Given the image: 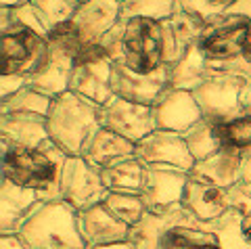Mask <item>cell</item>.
Masks as SVG:
<instances>
[{"instance_id": "obj_16", "label": "cell", "mask_w": 251, "mask_h": 249, "mask_svg": "<svg viewBox=\"0 0 251 249\" xmlns=\"http://www.w3.org/2000/svg\"><path fill=\"white\" fill-rule=\"evenodd\" d=\"M44 203L36 191L11 180H0V235H19L29 216Z\"/></svg>"}, {"instance_id": "obj_13", "label": "cell", "mask_w": 251, "mask_h": 249, "mask_svg": "<svg viewBox=\"0 0 251 249\" xmlns=\"http://www.w3.org/2000/svg\"><path fill=\"white\" fill-rule=\"evenodd\" d=\"M100 128H107L138 145L145 136L157 130L153 109L147 105H136L124 99H111L100 107Z\"/></svg>"}, {"instance_id": "obj_29", "label": "cell", "mask_w": 251, "mask_h": 249, "mask_svg": "<svg viewBox=\"0 0 251 249\" xmlns=\"http://www.w3.org/2000/svg\"><path fill=\"white\" fill-rule=\"evenodd\" d=\"M103 205L111 212L117 220L128 224L130 228L138 226L145 220L147 205L140 195H124V193H109L107 199L103 201Z\"/></svg>"}, {"instance_id": "obj_35", "label": "cell", "mask_w": 251, "mask_h": 249, "mask_svg": "<svg viewBox=\"0 0 251 249\" xmlns=\"http://www.w3.org/2000/svg\"><path fill=\"white\" fill-rule=\"evenodd\" d=\"M25 86H27V80L21 75H0V100L11 99Z\"/></svg>"}, {"instance_id": "obj_5", "label": "cell", "mask_w": 251, "mask_h": 249, "mask_svg": "<svg viewBox=\"0 0 251 249\" xmlns=\"http://www.w3.org/2000/svg\"><path fill=\"white\" fill-rule=\"evenodd\" d=\"M27 249H88L80 232V212L67 201H44L19 235Z\"/></svg>"}, {"instance_id": "obj_9", "label": "cell", "mask_w": 251, "mask_h": 249, "mask_svg": "<svg viewBox=\"0 0 251 249\" xmlns=\"http://www.w3.org/2000/svg\"><path fill=\"white\" fill-rule=\"evenodd\" d=\"M111 67L113 61L109 59L103 46L84 42L82 50L75 57L69 92L90 100L97 107L107 105L111 99H115L111 88Z\"/></svg>"}, {"instance_id": "obj_7", "label": "cell", "mask_w": 251, "mask_h": 249, "mask_svg": "<svg viewBox=\"0 0 251 249\" xmlns=\"http://www.w3.org/2000/svg\"><path fill=\"white\" fill-rule=\"evenodd\" d=\"M50 44L44 36L21 25L0 29V75H21L29 80L46 65Z\"/></svg>"}, {"instance_id": "obj_12", "label": "cell", "mask_w": 251, "mask_h": 249, "mask_svg": "<svg viewBox=\"0 0 251 249\" xmlns=\"http://www.w3.org/2000/svg\"><path fill=\"white\" fill-rule=\"evenodd\" d=\"M111 88L117 99L153 107L170 88V65H163L155 74H136L124 63H113Z\"/></svg>"}, {"instance_id": "obj_3", "label": "cell", "mask_w": 251, "mask_h": 249, "mask_svg": "<svg viewBox=\"0 0 251 249\" xmlns=\"http://www.w3.org/2000/svg\"><path fill=\"white\" fill-rule=\"evenodd\" d=\"M100 46L113 63H124L136 74H155L157 69L168 65L163 25L155 19L122 17L100 40Z\"/></svg>"}, {"instance_id": "obj_30", "label": "cell", "mask_w": 251, "mask_h": 249, "mask_svg": "<svg viewBox=\"0 0 251 249\" xmlns=\"http://www.w3.org/2000/svg\"><path fill=\"white\" fill-rule=\"evenodd\" d=\"M176 9V0H122V17H145L163 21L172 17Z\"/></svg>"}, {"instance_id": "obj_6", "label": "cell", "mask_w": 251, "mask_h": 249, "mask_svg": "<svg viewBox=\"0 0 251 249\" xmlns=\"http://www.w3.org/2000/svg\"><path fill=\"white\" fill-rule=\"evenodd\" d=\"M100 107L90 100L65 92L52 100L50 113L46 118L50 141L69 157L82 155L84 145L97 130H100Z\"/></svg>"}, {"instance_id": "obj_11", "label": "cell", "mask_w": 251, "mask_h": 249, "mask_svg": "<svg viewBox=\"0 0 251 249\" xmlns=\"http://www.w3.org/2000/svg\"><path fill=\"white\" fill-rule=\"evenodd\" d=\"M188 174L191 172H184V170L172 166H147L143 191H140L147 212L159 216L182 205Z\"/></svg>"}, {"instance_id": "obj_34", "label": "cell", "mask_w": 251, "mask_h": 249, "mask_svg": "<svg viewBox=\"0 0 251 249\" xmlns=\"http://www.w3.org/2000/svg\"><path fill=\"white\" fill-rule=\"evenodd\" d=\"M228 201L230 207L239 214H249L251 212V182L239 180L237 184H232L228 189Z\"/></svg>"}, {"instance_id": "obj_38", "label": "cell", "mask_w": 251, "mask_h": 249, "mask_svg": "<svg viewBox=\"0 0 251 249\" xmlns=\"http://www.w3.org/2000/svg\"><path fill=\"white\" fill-rule=\"evenodd\" d=\"M243 180L251 182V147L243 151Z\"/></svg>"}, {"instance_id": "obj_27", "label": "cell", "mask_w": 251, "mask_h": 249, "mask_svg": "<svg viewBox=\"0 0 251 249\" xmlns=\"http://www.w3.org/2000/svg\"><path fill=\"white\" fill-rule=\"evenodd\" d=\"M182 136L188 145V151H191V155L195 157V163L201 159H207L209 155L224 149L222 138H220V124L211 122L207 118L199 120L191 130H186Z\"/></svg>"}, {"instance_id": "obj_20", "label": "cell", "mask_w": 251, "mask_h": 249, "mask_svg": "<svg viewBox=\"0 0 251 249\" xmlns=\"http://www.w3.org/2000/svg\"><path fill=\"white\" fill-rule=\"evenodd\" d=\"M163 25V38H166V61L168 65L176 63L188 52V49H193L199 42V38L205 29V23L201 19L193 17L191 13H186L184 9H180L176 4L172 17L161 21Z\"/></svg>"}, {"instance_id": "obj_8", "label": "cell", "mask_w": 251, "mask_h": 249, "mask_svg": "<svg viewBox=\"0 0 251 249\" xmlns=\"http://www.w3.org/2000/svg\"><path fill=\"white\" fill-rule=\"evenodd\" d=\"M247 80L249 77L228 72H211L207 80L193 92L203 118L216 124H226L249 115L243 105V90L247 86Z\"/></svg>"}, {"instance_id": "obj_31", "label": "cell", "mask_w": 251, "mask_h": 249, "mask_svg": "<svg viewBox=\"0 0 251 249\" xmlns=\"http://www.w3.org/2000/svg\"><path fill=\"white\" fill-rule=\"evenodd\" d=\"M27 2L40 13V17L49 23L50 29L61 25V23L72 21L80 9L77 0H27Z\"/></svg>"}, {"instance_id": "obj_14", "label": "cell", "mask_w": 251, "mask_h": 249, "mask_svg": "<svg viewBox=\"0 0 251 249\" xmlns=\"http://www.w3.org/2000/svg\"><path fill=\"white\" fill-rule=\"evenodd\" d=\"M136 157L145 166H172L184 172L195 168V157L188 151L182 134L170 130H155L136 145Z\"/></svg>"}, {"instance_id": "obj_17", "label": "cell", "mask_w": 251, "mask_h": 249, "mask_svg": "<svg viewBox=\"0 0 251 249\" xmlns=\"http://www.w3.org/2000/svg\"><path fill=\"white\" fill-rule=\"evenodd\" d=\"M182 207L203 222H216L232 209L228 201V189L216 186L193 174H188V182L184 186Z\"/></svg>"}, {"instance_id": "obj_23", "label": "cell", "mask_w": 251, "mask_h": 249, "mask_svg": "<svg viewBox=\"0 0 251 249\" xmlns=\"http://www.w3.org/2000/svg\"><path fill=\"white\" fill-rule=\"evenodd\" d=\"M191 174L216 186H222V189H230L232 184L243 180V151L220 149L207 159L195 163Z\"/></svg>"}, {"instance_id": "obj_2", "label": "cell", "mask_w": 251, "mask_h": 249, "mask_svg": "<svg viewBox=\"0 0 251 249\" xmlns=\"http://www.w3.org/2000/svg\"><path fill=\"white\" fill-rule=\"evenodd\" d=\"M69 155L52 141L38 147L0 143V174L6 180L36 191L42 201L61 199V174Z\"/></svg>"}, {"instance_id": "obj_37", "label": "cell", "mask_w": 251, "mask_h": 249, "mask_svg": "<svg viewBox=\"0 0 251 249\" xmlns=\"http://www.w3.org/2000/svg\"><path fill=\"white\" fill-rule=\"evenodd\" d=\"M226 13H232V15H243L251 21V0H237L232 6Z\"/></svg>"}, {"instance_id": "obj_44", "label": "cell", "mask_w": 251, "mask_h": 249, "mask_svg": "<svg viewBox=\"0 0 251 249\" xmlns=\"http://www.w3.org/2000/svg\"><path fill=\"white\" fill-rule=\"evenodd\" d=\"M77 2H80V4H82V2H86V0H77Z\"/></svg>"}, {"instance_id": "obj_19", "label": "cell", "mask_w": 251, "mask_h": 249, "mask_svg": "<svg viewBox=\"0 0 251 249\" xmlns=\"http://www.w3.org/2000/svg\"><path fill=\"white\" fill-rule=\"evenodd\" d=\"M80 232L86 247L92 249L113 243H126V241H130L132 228L117 220L103 203H99L80 212Z\"/></svg>"}, {"instance_id": "obj_24", "label": "cell", "mask_w": 251, "mask_h": 249, "mask_svg": "<svg viewBox=\"0 0 251 249\" xmlns=\"http://www.w3.org/2000/svg\"><path fill=\"white\" fill-rule=\"evenodd\" d=\"M50 141L46 118L40 115H0V143L38 147Z\"/></svg>"}, {"instance_id": "obj_26", "label": "cell", "mask_w": 251, "mask_h": 249, "mask_svg": "<svg viewBox=\"0 0 251 249\" xmlns=\"http://www.w3.org/2000/svg\"><path fill=\"white\" fill-rule=\"evenodd\" d=\"M207 61L203 59L199 46L195 44L188 49L180 61L170 65V88L172 90H184V92H195L209 75Z\"/></svg>"}, {"instance_id": "obj_33", "label": "cell", "mask_w": 251, "mask_h": 249, "mask_svg": "<svg viewBox=\"0 0 251 249\" xmlns=\"http://www.w3.org/2000/svg\"><path fill=\"white\" fill-rule=\"evenodd\" d=\"M176 4L180 6V9H184L186 13H191L193 17L201 19L205 25H207L211 19H216L218 15L224 13L222 9H218V6L207 2V0H176Z\"/></svg>"}, {"instance_id": "obj_1", "label": "cell", "mask_w": 251, "mask_h": 249, "mask_svg": "<svg viewBox=\"0 0 251 249\" xmlns=\"http://www.w3.org/2000/svg\"><path fill=\"white\" fill-rule=\"evenodd\" d=\"M136 249H251L243 235V214L230 209L216 222H203L180 205L168 214H147L132 228Z\"/></svg>"}, {"instance_id": "obj_21", "label": "cell", "mask_w": 251, "mask_h": 249, "mask_svg": "<svg viewBox=\"0 0 251 249\" xmlns=\"http://www.w3.org/2000/svg\"><path fill=\"white\" fill-rule=\"evenodd\" d=\"M74 65H75V57L72 52H65L61 49L50 46V57L46 61V65L29 77L27 86H31L34 90L42 92V95L50 99H57L69 90Z\"/></svg>"}, {"instance_id": "obj_28", "label": "cell", "mask_w": 251, "mask_h": 249, "mask_svg": "<svg viewBox=\"0 0 251 249\" xmlns=\"http://www.w3.org/2000/svg\"><path fill=\"white\" fill-rule=\"evenodd\" d=\"M52 100L54 99L34 90L31 86H25L11 99L0 100V115H40V118H49Z\"/></svg>"}, {"instance_id": "obj_22", "label": "cell", "mask_w": 251, "mask_h": 249, "mask_svg": "<svg viewBox=\"0 0 251 249\" xmlns=\"http://www.w3.org/2000/svg\"><path fill=\"white\" fill-rule=\"evenodd\" d=\"M132 155H136V145L107 128L94 132L82 149V157L99 170H105L115 161L132 157Z\"/></svg>"}, {"instance_id": "obj_10", "label": "cell", "mask_w": 251, "mask_h": 249, "mask_svg": "<svg viewBox=\"0 0 251 249\" xmlns=\"http://www.w3.org/2000/svg\"><path fill=\"white\" fill-rule=\"evenodd\" d=\"M109 191L103 182V174L99 168H94L90 161H86L82 155L67 157L61 174V199L67 201L77 212L90 209L103 203Z\"/></svg>"}, {"instance_id": "obj_15", "label": "cell", "mask_w": 251, "mask_h": 249, "mask_svg": "<svg viewBox=\"0 0 251 249\" xmlns=\"http://www.w3.org/2000/svg\"><path fill=\"white\" fill-rule=\"evenodd\" d=\"M151 109L157 130H170L178 132V134H184L199 120H203V113L197 100H195V95L184 90L168 88Z\"/></svg>"}, {"instance_id": "obj_43", "label": "cell", "mask_w": 251, "mask_h": 249, "mask_svg": "<svg viewBox=\"0 0 251 249\" xmlns=\"http://www.w3.org/2000/svg\"><path fill=\"white\" fill-rule=\"evenodd\" d=\"M27 0H0V6L2 9H17V6L21 4H25Z\"/></svg>"}, {"instance_id": "obj_32", "label": "cell", "mask_w": 251, "mask_h": 249, "mask_svg": "<svg viewBox=\"0 0 251 249\" xmlns=\"http://www.w3.org/2000/svg\"><path fill=\"white\" fill-rule=\"evenodd\" d=\"M220 138H222L224 149L247 151L251 147V115L220 124Z\"/></svg>"}, {"instance_id": "obj_40", "label": "cell", "mask_w": 251, "mask_h": 249, "mask_svg": "<svg viewBox=\"0 0 251 249\" xmlns=\"http://www.w3.org/2000/svg\"><path fill=\"white\" fill-rule=\"evenodd\" d=\"M243 235L251 243V212L243 216Z\"/></svg>"}, {"instance_id": "obj_39", "label": "cell", "mask_w": 251, "mask_h": 249, "mask_svg": "<svg viewBox=\"0 0 251 249\" xmlns=\"http://www.w3.org/2000/svg\"><path fill=\"white\" fill-rule=\"evenodd\" d=\"M243 105H245L247 113L251 115V77L247 80V86H245V90H243Z\"/></svg>"}, {"instance_id": "obj_42", "label": "cell", "mask_w": 251, "mask_h": 249, "mask_svg": "<svg viewBox=\"0 0 251 249\" xmlns=\"http://www.w3.org/2000/svg\"><path fill=\"white\" fill-rule=\"evenodd\" d=\"M92 249H136L132 245V241H126V243H113V245H103V247H92Z\"/></svg>"}, {"instance_id": "obj_41", "label": "cell", "mask_w": 251, "mask_h": 249, "mask_svg": "<svg viewBox=\"0 0 251 249\" xmlns=\"http://www.w3.org/2000/svg\"><path fill=\"white\" fill-rule=\"evenodd\" d=\"M207 2H211L214 6H218V9H222V11L226 13L234 2H237V0H207Z\"/></svg>"}, {"instance_id": "obj_4", "label": "cell", "mask_w": 251, "mask_h": 249, "mask_svg": "<svg viewBox=\"0 0 251 249\" xmlns=\"http://www.w3.org/2000/svg\"><path fill=\"white\" fill-rule=\"evenodd\" d=\"M197 46L209 72L251 77V21L247 17L232 13L218 15L205 25Z\"/></svg>"}, {"instance_id": "obj_36", "label": "cell", "mask_w": 251, "mask_h": 249, "mask_svg": "<svg viewBox=\"0 0 251 249\" xmlns=\"http://www.w3.org/2000/svg\"><path fill=\"white\" fill-rule=\"evenodd\" d=\"M0 249H27L17 235H0Z\"/></svg>"}, {"instance_id": "obj_18", "label": "cell", "mask_w": 251, "mask_h": 249, "mask_svg": "<svg viewBox=\"0 0 251 249\" xmlns=\"http://www.w3.org/2000/svg\"><path fill=\"white\" fill-rule=\"evenodd\" d=\"M122 19V0H86L74 15V25L88 44H100Z\"/></svg>"}, {"instance_id": "obj_25", "label": "cell", "mask_w": 251, "mask_h": 249, "mask_svg": "<svg viewBox=\"0 0 251 249\" xmlns=\"http://www.w3.org/2000/svg\"><path fill=\"white\" fill-rule=\"evenodd\" d=\"M145 163L136 155L115 161L113 166L100 170L103 182L109 193H124V195H140L145 182Z\"/></svg>"}]
</instances>
